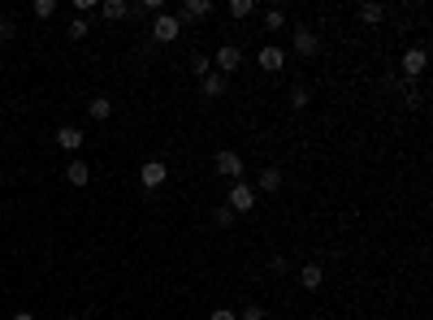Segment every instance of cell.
I'll list each match as a JSON object with an SVG mask.
<instances>
[{
  "mask_svg": "<svg viewBox=\"0 0 433 320\" xmlns=\"http://www.w3.org/2000/svg\"><path fill=\"white\" fill-rule=\"evenodd\" d=\"M256 199H260V195H256V186H251V182H230V195H226V208H230V212H234V217H243V212H251V208H256Z\"/></svg>",
  "mask_w": 433,
  "mask_h": 320,
  "instance_id": "obj_1",
  "label": "cell"
},
{
  "mask_svg": "<svg viewBox=\"0 0 433 320\" xmlns=\"http://www.w3.org/2000/svg\"><path fill=\"white\" fill-rule=\"evenodd\" d=\"M213 169H217L226 182H243V156H238L234 148H221V152L213 156Z\"/></svg>",
  "mask_w": 433,
  "mask_h": 320,
  "instance_id": "obj_2",
  "label": "cell"
},
{
  "mask_svg": "<svg viewBox=\"0 0 433 320\" xmlns=\"http://www.w3.org/2000/svg\"><path fill=\"white\" fill-rule=\"evenodd\" d=\"M148 35H152L156 43H173V39L182 35V22L173 18V13H156V18H152V26H148Z\"/></svg>",
  "mask_w": 433,
  "mask_h": 320,
  "instance_id": "obj_3",
  "label": "cell"
},
{
  "mask_svg": "<svg viewBox=\"0 0 433 320\" xmlns=\"http://www.w3.org/2000/svg\"><path fill=\"white\" fill-rule=\"evenodd\" d=\"M238 66H243V48H238V43H221L217 52H213V70H217V74L230 78Z\"/></svg>",
  "mask_w": 433,
  "mask_h": 320,
  "instance_id": "obj_4",
  "label": "cell"
},
{
  "mask_svg": "<svg viewBox=\"0 0 433 320\" xmlns=\"http://www.w3.org/2000/svg\"><path fill=\"white\" fill-rule=\"evenodd\" d=\"M291 48H295V57L312 61V57H320V35H316V30H308V26H299L295 35H291Z\"/></svg>",
  "mask_w": 433,
  "mask_h": 320,
  "instance_id": "obj_5",
  "label": "cell"
},
{
  "mask_svg": "<svg viewBox=\"0 0 433 320\" xmlns=\"http://www.w3.org/2000/svg\"><path fill=\"white\" fill-rule=\"evenodd\" d=\"M425 66H429L425 43H416V48H407V52H403V74H407V83H416V78L425 74Z\"/></svg>",
  "mask_w": 433,
  "mask_h": 320,
  "instance_id": "obj_6",
  "label": "cell"
},
{
  "mask_svg": "<svg viewBox=\"0 0 433 320\" xmlns=\"http://www.w3.org/2000/svg\"><path fill=\"white\" fill-rule=\"evenodd\" d=\"M256 66L269 70V74H282V70H286V52H282L278 43H264L260 52H256Z\"/></svg>",
  "mask_w": 433,
  "mask_h": 320,
  "instance_id": "obj_7",
  "label": "cell"
},
{
  "mask_svg": "<svg viewBox=\"0 0 433 320\" xmlns=\"http://www.w3.org/2000/svg\"><path fill=\"white\" fill-rule=\"evenodd\" d=\"M282 169L278 165H264L260 169V178H256V195H278V190H282Z\"/></svg>",
  "mask_w": 433,
  "mask_h": 320,
  "instance_id": "obj_8",
  "label": "cell"
},
{
  "mask_svg": "<svg viewBox=\"0 0 433 320\" xmlns=\"http://www.w3.org/2000/svg\"><path fill=\"white\" fill-rule=\"evenodd\" d=\"M165 178H169V169H165V160H148V165L139 169V182L148 186V190H156V186H165Z\"/></svg>",
  "mask_w": 433,
  "mask_h": 320,
  "instance_id": "obj_9",
  "label": "cell"
},
{
  "mask_svg": "<svg viewBox=\"0 0 433 320\" xmlns=\"http://www.w3.org/2000/svg\"><path fill=\"white\" fill-rule=\"evenodd\" d=\"M173 18H178V22H204V18H213V5H208V0H186Z\"/></svg>",
  "mask_w": 433,
  "mask_h": 320,
  "instance_id": "obj_10",
  "label": "cell"
},
{
  "mask_svg": "<svg viewBox=\"0 0 433 320\" xmlns=\"http://www.w3.org/2000/svg\"><path fill=\"white\" fill-rule=\"evenodd\" d=\"M226 87H230V78H226V74H217V70L208 74V78H200V91L208 95V100H221V95H226Z\"/></svg>",
  "mask_w": 433,
  "mask_h": 320,
  "instance_id": "obj_11",
  "label": "cell"
},
{
  "mask_svg": "<svg viewBox=\"0 0 433 320\" xmlns=\"http://www.w3.org/2000/svg\"><path fill=\"white\" fill-rule=\"evenodd\" d=\"M66 182H70V186H87V182H91V165L74 156L70 165H66Z\"/></svg>",
  "mask_w": 433,
  "mask_h": 320,
  "instance_id": "obj_12",
  "label": "cell"
},
{
  "mask_svg": "<svg viewBox=\"0 0 433 320\" xmlns=\"http://www.w3.org/2000/svg\"><path fill=\"white\" fill-rule=\"evenodd\" d=\"M87 117L91 121H108L113 117V100H108V95H91L87 100Z\"/></svg>",
  "mask_w": 433,
  "mask_h": 320,
  "instance_id": "obj_13",
  "label": "cell"
},
{
  "mask_svg": "<svg viewBox=\"0 0 433 320\" xmlns=\"http://www.w3.org/2000/svg\"><path fill=\"white\" fill-rule=\"evenodd\" d=\"M83 130H78V126H61V130H57V143H61V152H78V148H83Z\"/></svg>",
  "mask_w": 433,
  "mask_h": 320,
  "instance_id": "obj_14",
  "label": "cell"
},
{
  "mask_svg": "<svg viewBox=\"0 0 433 320\" xmlns=\"http://www.w3.org/2000/svg\"><path fill=\"white\" fill-rule=\"evenodd\" d=\"M320 281H325V268L320 264H303L299 268V286L303 290H320Z\"/></svg>",
  "mask_w": 433,
  "mask_h": 320,
  "instance_id": "obj_15",
  "label": "cell"
},
{
  "mask_svg": "<svg viewBox=\"0 0 433 320\" xmlns=\"http://www.w3.org/2000/svg\"><path fill=\"white\" fill-rule=\"evenodd\" d=\"M191 74L208 78V74H213V57H208V52H191Z\"/></svg>",
  "mask_w": 433,
  "mask_h": 320,
  "instance_id": "obj_16",
  "label": "cell"
},
{
  "mask_svg": "<svg viewBox=\"0 0 433 320\" xmlns=\"http://www.w3.org/2000/svg\"><path fill=\"white\" fill-rule=\"evenodd\" d=\"M226 13H230L234 22H243V18H251V13H256V0H230Z\"/></svg>",
  "mask_w": 433,
  "mask_h": 320,
  "instance_id": "obj_17",
  "label": "cell"
},
{
  "mask_svg": "<svg viewBox=\"0 0 433 320\" xmlns=\"http://www.w3.org/2000/svg\"><path fill=\"white\" fill-rule=\"evenodd\" d=\"M100 13H104L108 22H122V18H126V0H104Z\"/></svg>",
  "mask_w": 433,
  "mask_h": 320,
  "instance_id": "obj_18",
  "label": "cell"
},
{
  "mask_svg": "<svg viewBox=\"0 0 433 320\" xmlns=\"http://www.w3.org/2000/svg\"><path fill=\"white\" fill-rule=\"evenodd\" d=\"M381 18H386V9H381V5H360V22L364 26H377Z\"/></svg>",
  "mask_w": 433,
  "mask_h": 320,
  "instance_id": "obj_19",
  "label": "cell"
},
{
  "mask_svg": "<svg viewBox=\"0 0 433 320\" xmlns=\"http://www.w3.org/2000/svg\"><path fill=\"white\" fill-rule=\"evenodd\" d=\"M308 104H312V91L308 87H291V108H295V113H303Z\"/></svg>",
  "mask_w": 433,
  "mask_h": 320,
  "instance_id": "obj_20",
  "label": "cell"
},
{
  "mask_svg": "<svg viewBox=\"0 0 433 320\" xmlns=\"http://www.w3.org/2000/svg\"><path fill=\"white\" fill-rule=\"evenodd\" d=\"M286 26V9H264V30H282Z\"/></svg>",
  "mask_w": 433,
  "mask_h": 320,
  "instance_id": "obj_21",
  "label": "cell"
},
{
  "mask_svg": "<svg viewBox=\"0 0 433 320\" xmlns=\"http://www.w3.org/2000/svg\"><path fill=\"white\" fill-rule=\"evenodd\" d=\"M403 104H407V108H421V104H425V91H416L407 78H403Z\"/></svg>",
  "mask_w": 433,
  "mask_h": 320,
  "instance_id": "obj_22",
  "label": "cell"
},
{
  "mask_svg": "<svg viewBox=\"0 0 433 320\" xmlns=\"http://www.w3.org/2000/svg\"><path fill=\"white\" fill-rule=\"evenodd\" d=\"M234 316H238V320H264V308H260V303H243Z\"/></svg>",
  "mask_w": 433,
  "mask_h": 320,
  "instance_id": "obj_23",
  "label": "cell"
},
{
  "mask_svg": "<svg viewBox=\"0 0 433 320\" xmlns=\"http://www.w3.org/2000/svg\"><path fill=\"white\" fill-rule=\"evenodd\" d=\"M30 13H35V18H52V13H57V0H35V5H30Z\"/></svg>",
  "mask_w": 433,
  "mask_h": 320,
  "instance_id": "obj_24",
  "label": "cell"
},
{
  "mask_svg": "<svg viewBox=\"0 0 433 320\" xmlns=\"http://www.w3.org/2000/svg\"><path fill=\"white\" fill-rule=\"evenodd\" d=\"M213 226H217V230H230V226H234V212H230L226 203H221L217 212H213Z\"/></svg>",
  "mask_w": 433,
  "mask_h": 320,
  "instance_id": "obj_25",
  "label": "cell"
},
{
  "mask_svg": "<svg viewBox=\"0 0 433 320\" xmlns=\"http://www.w3.org/2000/svg\"><path fill=\"white\" fill-rule=\"evenodd\" d=\"M13 35H18V22H13V18H5V13H0V43H9Z\"/></svg>",
  "mask_w": 433,
  "mask_h": 320,
  "instance_id": "obj_26",
  "label": "cell"
},
{
  "mask_svg": "<svg viewBox=\"0 0 433 320\" xmlns=\"http://www.w3.org/2000/svg\"><path fill=\"white\" fill-rule=\"evenodd\" d=\"M286 268H291V264H286V255H273V260H269V273H273V277H286Z\"/></svg>",
  "mask_w": 433,
  "mask_h": 320,
  "instance_id": "obj_27",
  "label": "cell"
},
{
  "mask_svg": "<svg viewBox=\"0 0 433 320\" xmlns=\"http://www.w3.org/2000/svg\"><path fill=\"white\" fill-rule=\"evenodd\" d=\"M70 39H87V18H74L70 22Z\"/></svg>",
  "mask_w": 433,
  "mask_h": 320,
  "instance_id": "obj_28",
  "label": "cell"
},
{
  "mask_svg": "<svg viewBox=\"0 0 433 320\" xmlns=\"http://www.w3.org/2000/svg\"><path fill=\"white\" fill-rule=\"evenodd\" d=\"M126 18H131V22H148V9H143V5H126Z\"/></svg>",
  "mask_w": 433,
  "mask_h": 320,
  "instance_id": "obj_29",
  "label": "cell"
},
{
  "mask_svg": "<svg viewBox=\"0 0 433 320\" xmlns=\"http://www.w3.org/2000/svg\"><path fill=\"white\" fill-rule=\"evenodd\" d=\"M208 320H238V316H234L230 308H217V312H213V316H208Z\"/></svg>",
  "mask_w": 433,
  "mask_h": 320,
  "instance_id": "obj_30",
  "label": "cell"
},
{
  "mask_svg": "<svg viewBox=\"0 0 433 320\" xmlns=\"http://www.w3.org/2000/svg\"><path fill=\"white\" fill-rule=\"evenodd\" d=\"M9 320H39V316H35V312H13Z\"/></svg>",
  "mask_w": 433,
  "mask_h": 320,
  "instance_id": "obj_31",
  "label": "cell"
},
{
  "mask_svg": "<svg viewBox=\"0 0 433 320\" xmlns=\"http://www.w3.org/2000/svg\"><path fill=\"white\" fill-rule=\"evenodd\" d=\"M61 320H83V316H61Z\"/></svg>",
  "mask_w": 433,
  "mask_h": 320,
  "instance_id": "obj_32",
  "label": "cell"
},
{
  "mask_svg": "<svg viewBox=\"0 0 433 320\" xmlns=\"http://www.w3.org/2000/svg\"><path fill=\"white\" fill-rule=\"evenodd\" d=\"M0 190H5V178H0Z\"/></svg>",
  "mask_w": 433,
  "mask_h": 320,
  "instance_id": "obj_33",
  "label": "cell"
}]
</instances>
